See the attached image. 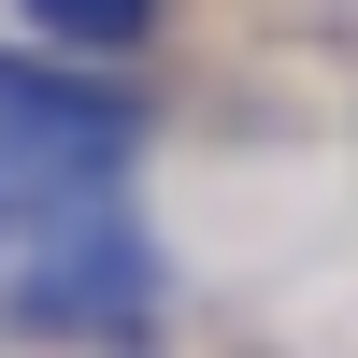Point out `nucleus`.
<instances>
[{"label":"nucleus","instance_id":"nucleus-1","mask_svg":"<svg viewBox=\"0 0 358 358\" xmlns=\"http://www.w3.org/2000/svg\"><path fill=\"white\" fill-rule=\"evenodd\" d=\"M143 315H158V244L129 215H72L0 258V330L29 344H129Z\"/></svg>","mask_w":358,"mask_h":358},{"label":"nucleus","instance_id":"nucleus-3","mask_svg":"<svg viewBox=\"0 0 358 358\" xmlns=\"http://www.w3.org/2000/svg\"><path fill=\"white\" fill-rule=\"evenodd\" d=\"M0 129H143V115H129V86H72V72L0 57Z\"/></svg>","mask_w":358,"mask_h":358},{"label":"nucleus","instance_id":"nucleus-4","mask_svg":"<svg viewBox=\"0 0 358 358\" xmlns=\"http://www.w3.org/2000/svg\"><path fill=\"white\" fill-rule=\"evenodd\" d=\"M43 43H86V57H129L143 29H158V0H15Z\"/></svg>","mask_w":358,"mask_h":358},{"label":"nucleus","instance_id":"nucleus-2","mask_svg":"<svg viewBox=\"0 0 358 358\" xmlns=\"http://www.w3.org/2000/svg\"><path fill=\"white\" fill-rule=\"evenodd\" d=\"M129 143L143 129H0V258L43 244V229H72V215H115Z\"/></svg>","mask_w":358,"mask_h":358}]
</instances>
